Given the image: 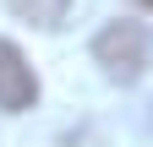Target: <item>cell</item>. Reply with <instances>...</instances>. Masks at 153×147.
<instances>
[{
  "instance_id": "cell-4",
  "label": "cell",
  "mask_w": 153,
  "mask_h": 147,
  "mask_svg": "<svg viewBox=\"0 0 153 147\" xmlns=\"http://www.w3.org/2000/svg\"><path fill=\"white\" fill-rule=\"evenodd\" d=\"M137 6H142V11H153V0H137Z\"/></svg>"
},
{
  "instance_id": "cell-3",
  "label": "cell",
  "mask_w": 153,
  "mask_h": 147,
  "mask_svg": "<svg viewBox=\"0 0 153 147\" xmlns=\"http://www.w3.org/2000/svg\"><path fill=\"white\" fill-rule=\"evenodd\" d=\"M6 6L22 16V22H33V27H60L66 11H71V0H6Z\"/></svg>"
},
{
  "instance_id": "cell-1",
  "label": "cell",
  "mask_w": 153,
  "mask_h": 147,
  "mask_svg": "<svg viewBox=\"0 0 153 147\" xmlns=\"http://www.w3.org/2000/svg\"><path fill=\"white\" fill-rule=\"evenodd\" d=\"M93 60H99V71H104L109 82L131 87V82L153 65V33H148L142 22H131V16H120V22L99 27V38H93Z\"/></svg>"
},
{
  "instance_id": "cell-2",
  "label": "cell",
  "mask_w": 153,
  "mask_h": 147,
  "mask_svg": "<svg viewBox=\"0 0 153 147\" xmlns=\"http://www.w3.org/2000/svg\"><path fill=\"white\" fill-rule=\"evenodd\" d=\"M38 104V76L27 65V54L11 38H0V115H22Z\"/></svg>"
}]
</instances>
